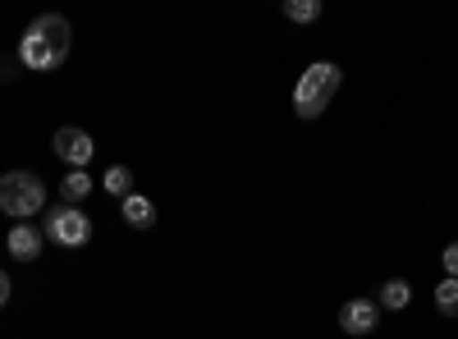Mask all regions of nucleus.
Masks as SVG:
<instances>
[{"label":"nucleus","mask_w":458,"mask_h":339,"mask_svg":"<svg viewBox=\"0 0 458 339\" xmlns=\"http://www.w3.org/2000/svg\"><path fill=\"white\" fill-rule=\"evenodd\" d=\"M284 19H293V23H317V19H321V0H284Z\"/></svg>","instance_id":"obj_12"},{"label":"nucleus","mask_w":458,"mask_h":339,"mask_svg":"<svg viewBox=\"0 0 458 339\" xmlns=\"http://www.w3.org/2000/svg\"><path fill=\"white\" fill-rule=\"evenodd\" d=\"M408 298H412L408 280H386V284H380V293H376V303L386 308V312H403V308H408Z\"/></svg>","instance_id":"obj_10"},{"label":"nucleus","mask_w":458,"mask_h":339,"mask_svg":"<svg viewBox=\"0 0 458 339\" xmlns=\"http://www.w3.org/2000/svg\"><path fill=\"white\" fill-rule=\"evenodd\" d=\"M88 193H92V179H88V170H69V174L60 179V202L79 207V202H88Z\"/></svg>","instance_id":"obj_9"},{"label":"nucleus","mask_w":458,"mask_h":339,"mask_svg":"<svg viewBox=\"0 0 458 339\" xmlns=\"http://www.w3.org/2000/svg\"><path fill=\"white\" fill-rule=\"evenodd\" d=\"M339 83H344V69L330 64V60H317V64L302 69V79L293 88L298 120H321L326 110H330V101H335V92H339Z\"/></svg>","instance_id":"obj_2"},{"label":"nucleus","mask_w":458,"mask_h":339,"mask_svg":"<svg viewBox=\"0 0 458 339\" xmlns=\"http://www.w3.org/2000/svg\"><path fill=\"white\" fill-rule=\"evenodd\" d=\"M124 220L133 225V230H151V225H157V202L142 198V193L124 198Z\"/></svg>","instance_id":"obj_8"},{"label":"nucleus","mask_w":458,"mask_h":339,"mask_svg":"<svg viewBox=\"0 0 458 339\" xmlns=\"http://www.w3.org/2000/svg\"><path fill=\"white\" fill-rule=\"evenodd\" d=\"M10 293H14V284H10V271H0V308L10 303Z\"/></svg>","instance_id":"obj_15"},{"label":"nucleus","mask_w":458,"mask_h":339,"mask_svg":"<svg viewBox=\"0 0 458 339\" xmlns=\"http://www.w3.org/2000/svg\"><path fill=\"white\" fill-rule=\"evenodd\" d=\"M440 261H445V275H454V280H458V243H445Z\"/></svg>","instance_id":"obj_14"},{"label":"nucleus","mask_w":458,"mask_h":339,"mask_svg":"<svg viewBox=\"0 0 458 339\" xmlns=\"http://www.w3.org/2000/svg\"><path fill=\"white\" fill-rule=\"evenodd\" d=\"M376 326H380V303H376V298H349V303L339 308V330H344V335L362 339V335H371Z\"/></svg>","instance_id":"obj_6"},{"label":"nucleus","mask_w":458,"mask_h":339,"mask_svg":"<svg viewBox=\"0 0 458 339\" xmlns=\"http://www.w3.org/2000/svg\"><path fill=\"white\" fill-rule=\"evenodd\" d=\"M51 147H55V157H60L69 170H88V161L97 157V142H92V133H88V129H79V124H64V129H55Z\"/></svg>","instance_id":"obj_5"},{"label":"nucleus","mask_w":458,"mask_h":339,"mask_svg":"<svg viewBox=\"0 0 458 339\" xmlns=\"http://www.w3.org/2000/svg\"><path fill=\"white\" fill-rule=\"evenodd\" d=\"M436 308H440L445 317H458V280H454V275H445V280L436 284Z\"/></svg>","instance_id":"obj_13"},{"label":"nucleus","mask_w":458,"mask_h":339,"mask_svg":"<svg viewBox=\"0 0 458 339\" xmlns=\"http://www.w3.org/2000/svg\"><path fill=\"white\" fill-rule=\"evenodd\" d=\"M0 211L14 220H32L47 211V183L37 179L32 170H10L0 174Z\"/></svg>","instance_id":"obj_3"},{"label":"nucleus","mask_w":458,"mask_h":339,"mask_svg":"<svg viewBox=\"0 0 458 339\" xmlns=\"http://www.w3.org/2000/svg\"><path fill=\"white\" fill-rule=\"evenodd\" d=\"M101 183H106V193H110V198H120V202L133 198V170H129V165H110Z\"/></svg>","instance_id":"obj_11"},{"label":"nucleus","mask_w":458,"mask_h":339,"mask_svg":"<svg viewBox=\"0 0 458 339\" xmlns=\"http://www.w3.org/2000/svg\"><path fill=\"white\" fill-rule=\"evenodd\" d=\"M47 239L60 248H83L92 239V220L83 216V207L55 202V207H47Z\"/></svg>","instance_id":"obj_4"},{"label":"nucleus","mask_w":458,"mask_h":339,"mask_svg":"<svg viewBox=\"0 0 458 339\" xmlns=\"http://www.w3.org/2000/svg\"><path fill=\"white\" fill-rule=\"evenodd\" d=\"M5 248H10L14 261H37V257L47 252V230L37 220H19L14 230L5 234Z\"/></svg>","instance_id":"obj_7"},{"label":"nucleus","mask_w":458,"mask_h":339,"mask_svg":"<svg viewBox=\"0 0 458 339\" xmlns=\"http://www.w3.org/2000/svg\"><path fill=\"white\" fill-rule=\"evenodd\" d=\"M69 47H73L69 19L64 14H37L19 37V64L37 69V73H51L69 60Z\"/></svg>","instance_id":"obj_1"}]
</instances>
